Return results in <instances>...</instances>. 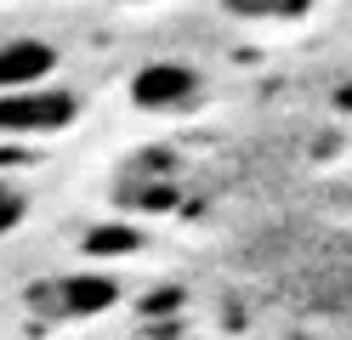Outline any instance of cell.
Masks as SVG:
<instances>
[{
	"mask_svg": "<svg viewBox=\"0 0 352 340\" xmlns=\"http://www.w3.org/2000/svg\"><path fill=\"white\" fill-rule=\"evenodd\" d=\"M29 306L40 317H69V324H80V317H102L108 306H120V278H108V272H57V278H40L29 289Z\"/></svg>",
	"mask_w": 352,
	"mask_h": 340,
	"instance_id": "obj_1",
	"label": "cell"
},
{
	"mask_svg": "<svg viewBox=\"0 0 352 340\" xmlns=\"http://www.w3.org/2000/svg\"><path fill=\"white\" fill-rule=\"evenodd\" d=\"M74 91L63 85H34V91H12L0 97V136H57L74 125Z\"/></svg>",
	"mask_w": 352,
	"mask_h": 340,
	"instance_id": "obj_2",
	"label": "cell"
},
{
	"mask_svg": "<svg viewBox=\"0 0 352 340\" xmlns=\"http://www.w3.org/2000/svg\"><path fill=\"white\" fill-rule=\"evenodd\" d=\"M199 91H205L199 68H188V63H170V57H165V63L137 68V80H131V102L148 108V113H182V108L199 102Z\"/></svg>",
	"mask_w": 352,
	"mask_h": 340,
	"instance_id": "obj_3",
	"label": "cell"
},
{
	"mask_svg": "<svg viewBox=\"0 0 352 340\" xmlns=\"http://www.w3.org/2000/svg\"><path fill=\"white\" fill-rule=\"evenodd\" d=\"M57 74V45L40 34H12L0 40V97L12 91H34Z\"/></svg>",
	"mask_w": 352,
	"mask_h": 340,
	"instance_id": "obj_4",
	"label": "cell"
},
{
	"mask_svg": "<svg viewBox=\"0 0 352 340\" xmlns=\"http://www.w3.org/2000/svg\"><path fill=\"white\" fill-rule=\"evenodd\" d=\"M23 216H29V199L17 193V188H12L6 176H0V238H6V233H12V227L23 221Z\"/></svg>",
	"mask_w": 352,
	"mask_h": 340,
	"instance_id": "obj_5",
	"label": "cell"
}]
</instances>
